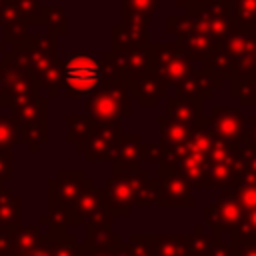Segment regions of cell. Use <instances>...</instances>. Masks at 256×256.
<instances>
[{"label": "cell", "instance_id": "1", "mask_svg": "<svg viewBox=\"0 0 256 256\" xmlns=\"http://www.w3.org/2000/svg\"><path fill=\"white\" fill-rule=\"evenodd\" d=\"M64 78H66V86L76 96H84L92 92L102 80V66L92 54L78 52L68 58L64 66Z\"/></svg>", "mask_w": 256, "mask_h": 256}]
</instances>
